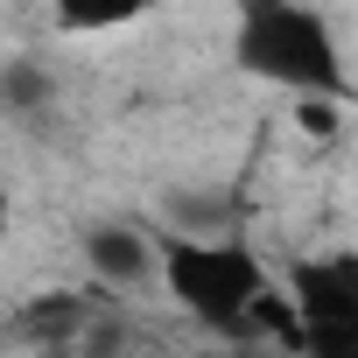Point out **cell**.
<instances>
[{
  "label": "cell",
  "mask_w": 358,
  "mask_h": 358,
  "mask_svg": "<svg viewBox=\"0 0 358 358\" xmlns=\"http://www.w3.org/2000/svg\"><path fill=\"white\" fill-rule=\"evenodd\" d=\"M155 281H162V295L176 309H183L197 330H211V337L274 330L288 344V288L267 274V260L239 232H225V239L162 232L155 239Z\"/></svg>",
  "instance_id": "1"
},
{
  "label": "cell",
  "mask_w": 358,
  "mask_h": 358,
  "mask_svg": "<svg viewBox=\"0 0 358 358\" xmlns=\"http://www.w3.org/2000/svg\"><path fill=\"white\" fill-rule=\"evenodd\" d=\"M232 64H239V78L281 92L288 106H302V99L344 106L351 99L344 36L316 0H239L232 8Z\"/></svg>",
  "instance_id": "2"
},
{
  "label": "cell",
  "mask_w": 358,
  "mask_h": 358,
  "mask_svg": "<svg viewBox=\"0 0 358 358\" xmlns=\"http://www.w3.org/2000/svg\"><path fill=\"white\" fill-rule=\"evenodd\" d=\"M281 288L295 358H358V253H309Z\"/></svg>",
  "instance_id": "3"
},
{
  "label": "cell",
  "mask_w": 358,
  "mask_h": 358,
  "mask_svg": "<svg viewBox=\"0 0 358 358\" xmlns=\"http://www.w3.org/2000/svg\"><path fill=\"white\" fill-rule=\"evenodd\" d=\"M85 253H92V274L113 288H134L155 274V232H134V225H99L85 239Z\"/></svg>",
  "instance_id": "4"
},
{
  "label": "cell",
  "mask_w": 358,
  "mask_h": 358,
  "mask_svg": "<svg viewBox=\"0 0 358 358\" xmlns=\"http://www.w3.org/2000/svg\"><path fill=\"white\" fill-rule=\"evenodd\" d=\"M162 0H50V22L64 36H120L134 22H148Z\"/></svg>",
  "instance_id": "5"
},
{
  "label": "cell",
  "mask_w": 358,
  "mask_h": 358,
  "mask_svg": "<svg viewBox=\"0 0 358 358\" xmlns=\"http://www.w3.org/2000/svg\"><path fill=\"white\" fill-rule=\"evenodd\" d=\"M15 225V197H8V183H0V232Z\"/></svg>",
  "instance_id": "6"
}]
</instances>
